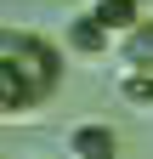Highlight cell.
<instances>
[{
    "label": "cell",
    "instance_id": "cell-3",
    "mask_svg": "<svg viewBox=\"0 0 153 159\" xmlns=\"http://www.w3.org/2000/svg\"><path fill=\"white\" fill-rule=\"evenodd\" d=\"M119 57H125V68H153V17H142V23L125 29Z\"/></svg>",
    "mask_w": 153,
    "mask_h": 159
},
{
    "label": "cell",
    "instance_id": "cell-2",
    "mask_svg": "<svg viewBox=\"0 0 153 159\" xmlns=\"http://www.w3.org/2000/svg\"><path fill=\"white\" fill-rule=\"evenodd\" d=\"M113 148H119V136H113L108 125H80L68 136V153L74 159H113Z\"/></svg>",
    "mask_w": 153,
    "mask_h": 159
},
{
    "label": "cell",
    "instance_id": "cell-4",
    "mask_svg": "<svg viewBox=\"0 0 153 159\" xmlns=\"http://www.w3.org/2000/svg\"><path fill=\"white\" fill-rule=\"evenodd\" d=\"M108 23H102V17L97 11H91V17H74V29H68V46L74 51H85V57H97V51H108Z\"/></svg>",
    "mask_w": 153,
    "mask_h": 159
},
{
    "label": "cell",
    "instance_id": "cell-6",
    "mask_svg": "<svg viewBox=\"0 0 153 159\" xmlns=\"http://www.w3.org/2000/svg\"><path fill=\"white\" fill-rule=\"evenodd\" d=\"M125 97L147 108V102H153V68H130V74H125Z\"/></svg>",
    "mask_w": 153,
    "mask_h": 159
},
{
    "label": "cell",
    "instance_id": "cell-5",
    "mask_svg": "<svg viewBox=\"0 0 153 159\" xmlns=\"http://www.w3.org/2000/svg\"><path fill=\"white\" fill-rule=\"evenodd\" d=\"M97 17H102L113 34H125L130 23H142V6H136V0H97Z\"/></svg>",
    "mask_w": 153,
    "mask_h": 159
},
{
    "label": "cell",
    "instance_id": "cell-1",
    "mask_svg": "<svg viewBox=\"0 0 153 159\" xmlns=\"http://www.w3.org/2000/svg\"><path fill=\"white\" fill-rule=\"evenodd\" d=\"M63 80V57L51 40L28 34V29H6L0 34V108L23 114L34 102H46Z\"/></svg>",
    "mask_w": 153,
    "mask_h": 159
}]
</instances>
